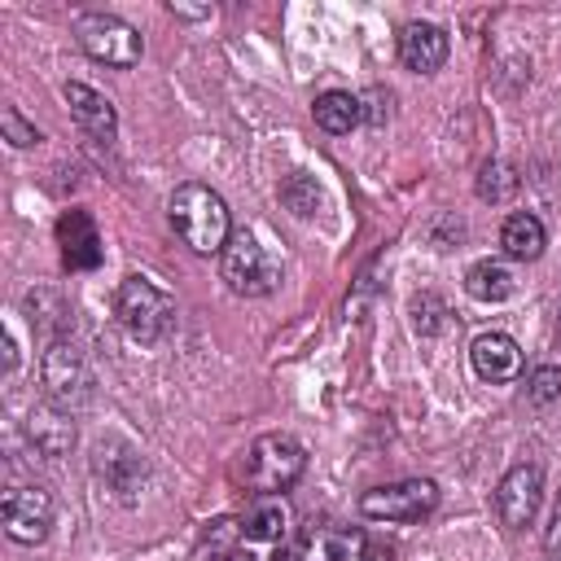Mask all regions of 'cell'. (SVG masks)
Here are the masks:
<instances>
[{
  "label": "cell",
  "instance_id": "obj_1",
  "mask_svg": "<svg viewBox=\"0 0 561 561\" xmlns=\"http://www.w3.org/2000/svg\"><path fill=\"white\" fill-rule=\"evenodd\" d=\"M167 215H171V228L175 237L193 250V254H215L228 245L232 237V215H228V202L210 188V184H180L167 202Z\"/></svg>",
  "mask_w": 561,
  "mask_h": 561
},
{
  "label": "cell",
  "instance_id": "obj_2",
  "mask_svg": "<svg viewBox=\"0 0 561 561\" xmlns=\"http://www.w3.org/2000/svg\"><path fill=\"white\" fill-rule=\"evenodd\" d=\"M114 311H118V324L136 337V342H162L171 329H175V302L171 294H162L153 280L145 276H127L118 285V298H114Z\"/></svg>",
  "mask_w": 561,
  "mask_h": 561
},
{
  "label": "cell",
  "instance_id": "obj_3",
  "mask_svg": "<svg viewBox=\"0 0 561 561\" xmlns=\"http://www.w3.org/2000/svg\"><path fill=\"white\" fill-rule=\"evenodd\" d=\"M302 469H307V451L289 434H263L245 451V482L250 491H263V495L289 491L302 478Z\"/></svg>",
  "mask_w": 561,
  "mask_h": 561
},
{
  "label": "cell",
  "instance_id": "obj_4",
  "mask_svg": "<svg viewBox=\"0 0 561 561\" xmlns=\"http://www.w3.org/2000/svg\"><path fill=\"white\" fill-rule=\"evenodd\" d=\"M219 267H224L228 289L241 294V298H263L280 280V267L267 259V250L250 232H232L228 237V245L219 250Z\"/></svg>",
  "mask_w": 561,
  "mask_h": 561
},
{
  "label": "cell",
  "instance_id": "obj_5",
  "mask_svg": "<svg viewBox=\"0 0 561 561\" xmlns=\"http://www.w3.org/2000/svg\"><path fill=\"white\" fill-rule=\"evenodd\" d=\"M39 373H44V399H48V403L75 412V408H83V403L92 399V373H88V359H83V351L70 346L66 337H53V342H48Z\"/></svg>",
  "mask_w": 561,
  "mask_h": 561
},
{
  "label": "cell",
  "instance_id": "obj_6",
  "mask_svg": "<svg viewBox=\"0 0 561 561\" xmlns=\"http://www.w3.org/2000/svg\"><path fill=\"white\" fill-rule=\"evenodd\" d=\"M75 35H79V48L92 57V61H105V66H136L140 61V31L114 13H83L75 22Z\"/></svg>",
  "mask_w": 561,
  "mask_h": 561
},
{
  "label": "cell",
  "instance_id": "obj_7",
  "mask_svg": "<svg viewBox=\"0 0 561 561\" xmlns=\"http://www.w3.org/2000/svg\"><path fill=\"white\" fill-rule=\"evenodd\" d=\"M434 504H438V486L430 478H408L359 495V513L373 522H421Z\"/></svg>",
  "mask_w": 561,
  "mask_h": 561
},
{
  "label": "cell",
  "instance_id": "obj_8",
  "mask_svg": "<svg viewBox=\"0 0 561 561\" xmlns=\"http://www.w3.org/2000/svg\"><path fill=\"white\" fill-rule=\"evenodd\" d=\"M0 517L13 543H44L53 530V495L44 486H9Z\"/></svg>",
  "mask_w": 561,
  "mask_h": 561
},
{
  "label": "cell",
  "instance_id": "obj_9",
  "mask_svg": "<svg viewBox=\"0 0 561 561\" xmlns=\"http://www.w3.org/2000/svg\"><path fill=\"white\" fill-rule=\"evenodd\" d=\"M543 500V469L539 465H513L495 486V513L508 530H522L535 522Z\"/></svg>",
  "mask_w": 561,
  "mask_h": 561
},
{
  "label": "cell",
  "instance_id": "obj_10",
  "mask_svg": "<svg viewBox=\"0 0 561 561\" xmlns=\"http://www.w3.org/2000/svg\"><path fill=\"white\" fill-rule=\"evenodd\" d=\"M57 245H61V263L70 272H92L101 263V237L88 210H66L57 219Z\"/></svg>",
  "mask_w": 561,
  "mask_h": 561
},
{
  "label": "cell",
  "instance_id": "obj_11",
  "mask_svg": "<svg viewBox=\"0 0 561 561\" xmlns=\"http://www.w3.org/2000/svg\"><path fill=\"white\" fill-rule=\"evenodd\" d=\"M447 57V31L434 22H408L399 31V61L412 75H434Z\"/></svg>",
  "mask_w": 561,
  "mask_h": 561
},
{
  "label": "cell",
  "instance_id": "obj_12",
  "mask_svg": "<svg viewBox=\"0 0 561 561\" xmlns=\"http://www.w3.org/2000/svg\"><path fill=\"white\" fill-rule=\"evenodd\" d=\"M61 96H66V105H70V118H75L92 140H114L118 114H114V105H110L96 88H88V83H66Z\"/></svg>",
  "mask_w": 561,
  "mask_h": 561
},
{
  "label": "cell",
  "instance_id": "obj_13",
  "mask_svg": "<svg viewBox=\"0 0 561 561\" xmlns=\"http://www.w3.org/2000/svg\"><path fill=\"white\" fill-rule=\"evenodd\" d=\"M469 359H473V373L482 381H513L522 373V351H517V342L508 333H482V337H473Z\"/></svg>",
  "mask_w": 561,
  "mask_h": 561
},
{
  "label": "cell",
  "instance_id": "obj_14",
  "mask_svg": "<svg viewBox=\"0 0 561 561\" xmlns=\"http://www.w3.org/2000/svg\"><path fill=\"white\" fill-rule=\"evenodd\" d=\"M92 465H96V473L110 482V491H118V500H136V491H140V482H145V460H140L131 447H123V443H101L96 456H92Z\"/></svg>",
  "mask_w": 561,
  "mask_h": 561
},
{
  "label": "cell",
  "instance_id": "obj_15",
  "mask_svg": "<svg viewBox=\"0 0 561 561\" xmlns=\"http://www.w3.org/2000/svg\"><path fill=\"white\" fill-rule=\"evenodd\" d=\"M26 434H31L35 451H44V456H66L75 447V421H70V412L57 408V403H48V399L39 408H31Z\"/></svg>",
  "mask_w": 561,
  "mask_h": 561
},
{
  "label": "cell",
  "instance_id": "obj_16",
  "mask_svg": "<svg viewBox=\"0 0 561 561\" xmlns=\"http://www.w3.org/2000/svg\"><path fill=\"white\" fill-rule=\"evenodd\" d=\"M513 289H517V276L500 259H478L465 272V294L478 302H504V298H513Z\"/></svg>",
  "mask_w": 561,
  "mask_h": 561
},
{
  "label": "cell",
  "instance_id": "obj_17",
  "mask_svg": "<svg viewBox=\"0 0 561 561\" xmlns=\"http://www.w3.org/2000/svg\"><path fill=\"white\" fill-rule=\"evenodd\" d=\"M311 114H316V127L320 131H329V136H346V131H355L359 123H364V105H359V96H351V92H320L316 96V105H311Z\"/></svg>",
  "mask_w": 561,
  "mask_h": 561
},
{
  "label": "cell",
  "instance_id": "obj_18",
  "mask_svg": "<svg viewBox=\"0 0 561 561\" xmlns=\"http://www.w3.org/2000/svg\"><path fill=\"white\" fill-rule=\"evenodd\" d=\"M500 245H504V254H508V259L530 263V259H539V254H543L548 237H543V224H539L530 210H517V215H508V219H504V228H500Z\"/></svg>",
  "mask_w": 561,
  "mask_h": 561
},
{
  "label": "cell",
  "instance_id": "obj_19",
  "mask_svg": "<svg viewBox=\"0 0 561 561\" xmlns=\"http://www.w3.org/2000/svg\"><path fill=\"white\" fill-rule=\"evenodd\" d=\"M241 535L254 539V543H272V539H280V535H285V508H280L276 500L254 504V508L241 517Z\"/></svg>",
  "mask_w": 561,
  "mask_h": 561
},
{
  "label": "cell",
  "instance_id": "obj_20",
  "mask_svg": "<svg viewBox=\"0 0 561 561\" xmlns=\"http://www.w3.org/2000/svg\"><path fill=\"white\" fill-rule=\"evenodd\" d=\"M513 193H517V167L504 162V158L482 162V171H478V197L482 202H508Z\"/></svg>",
  "mask_w": 561,
  "mask_h": 561
},
{
  "label": "cell",
  "instance_id": "obj_21",
  "mask_svg": "<svg viewBox=\"0 0 561 561\" xmlns=\"http://www.w3.org/2000/svg\"><path fill=\"white\" fill-rule=\"evenodd\" d=\"M280 197L294 215H316L320 210V184L307 175V171H294L285 184H280Z\"/></svg>",
  "mask_w": 561,
  "mask_h": 561
},
{
  "label": "cell",
  "instance_id": "obj_22",
  "mask_svg": "<svg viewBox=\"0 0 561 561\" xmlns=\"http://www.w3.org/2000/svg\"><path fill=\"white\" fill-rule=\"evenodd\" d=\"M364 530H324V561H364Z\"/></svg>",
  "mask_w": 561,
  "mask_h": 561
},
{
  "label": "cell",
  "instance_id": "obj_23",
  "mask_svg": "<svg viewBox=\"0 0 561 561\" xmlns=\"http://www.w3.org/2000/svg\"><path fill=\"white\" fill-rule=\"evenodd\" d=\"M526 399H530L535 408L561 399V368H535V373H530V386H526Z\"/></svg>",
  "mask_w": 561,
  "mask_h": 561
},
{
  "label": "cell",
  "instance_id": "obj_24",
  "mask_svg": "<svg viewBox=\"0 0 561 561\" xmlns=\"http://www.w3.org/2000/svg\"><path fill=\"white\" fill-rule=\"evenodd\" d=\"M0 127H4V140L9 145H18V149H31V145H39V131H35V123H26L13 105L9 110H0Z\"/></svg>",
  "mask_w": 561,
  "mask_h": 561
},
{
  "label": "cell",
  "instance_id": "obj_25",
  "mask_svg": "<svg viewBox=\"0 0 561 561\" xmlns=\"http://www.w3.org/2000/svg\"><path fill=\"white\" fill-rule=\"evenodd\" d=\"M412 316H416V329H421V333H438L447 311H443V302H438L434 294H425V298L412 302Z\"/></svg>",
  "mask_w": 561,
  "mask_h": 561
},
{
  "label": "cell",
  "instance_id": "obj_26",
  "mask_svg": "<svg viewBox=\"0 0 561 561\" xmlns=\"http://www.w3.org/2000/svg\"><path fill=\"white\" fill-rule=\"evenodd\" d=\"M359 105H368V110H364V118H368V123H381V118L390 114V92L373 88L368 96H359Z\"/></svg>",
  "mask_w": 561,
  "mask_h": 561
},
{
  "label": "cell",
  "instance_id": "obj_27",
  "mask_svg": "<svg viewBox=\"0 0 561 561\" xmlns=\"http://www.w3.org/2000/svg\"><path fill=\"white\" fill-rule=\"evenodd\" d=\"M543 548H548V561H561V500H557V508H552V522H548Z\"/></svg>",
  "mask_w": 561,
  "mask_h": 561
},
{
  "label": "cell",
  "instance_id": "obj_28",
  "mask_svg": "<svg viewBox=\"0 0 561 561\" xmlns=\"http://www.w3.org/2000/svg\"><path fill=\"white\" fill-rule=\"evenodd\" d=\"M175 18H210V9H188V4H171Z\"/></svg>",
  "mask_w": 561,
  "mask_h": 561
},
{
  "label": "cell",
  "instance_id": "obj_29",
  "mask_svg": "<svg viewBox=\"0 0 561 561\" xmlns=\"http://www.w3.org/2000/svg\"><path fill=\"white\" fill-rule=\"evenodd\" d=\"M4 368H18V346H13V333H4Z\"/></svg>",
  "mask_w": 561,
  "mask_h": 561
},
{
  "label": "cell",
  "instance_id": "obj_30",
  "mask_svg": "<svg viewBox=\"0 0 561 561\" xmlns=\"http://www.w3.org/2000/svg\"><path fill=\"white\" fill-rule=\"evenodd\" d=\"M364 561H390V552H386V548H368Z\"/></svg>",
  "mask_w": 561,
  "mask_h": 561
},
{
  "label": "cell",
  "instance_id": "obj_31",
  "mask_svg": "<svg viewBox=\"0 0 561 561\" xmlns=\"http://www.w3.org/2000/svg\"><path fill=\"white\" fill-rule=\"evenodd\" d=\"M224 561H254V557H250V552H228Z\"/></svg>",
  "mask_w": 561,
  "mask_h": 561
}]
</instances>
